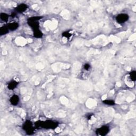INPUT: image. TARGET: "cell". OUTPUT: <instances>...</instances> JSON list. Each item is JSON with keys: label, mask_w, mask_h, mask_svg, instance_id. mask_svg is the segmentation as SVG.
Here are the masks:
<instances>
[{"label": "cell", "mask_w": 136, "mask_h": 136, "mask_svg": "<svg viewBox=\"0 0 136 136\" xmlns=\"http://www.w3.org/2000/svg\"><path fill=\"white\" fill-rule=\"evenodd\" d=\"M36 128L38 129L43 128L46 129H54L58 126L56 122L52 120H47L45 121H37L35 124Z\"/></svg>", "instance_id": "6da1fadb"}, {"label": "cell", "mask_w": 136, "mask_h": 136, "mask_svg": "<svg viewBox=\"0 0 136 136\" xmlns=\"http://www.w3.org/2000/svg\"><path fill=\"white\" fill-rule=\"evenodd\" d=\"M42 18V17H33L28 18L27 20V23L32 29L34 30L39 29V21Z\"/></svg>", "instance_id": "7a4b0ae2"}, {"label": "cell", "mask_w": 136, "mask_h": 136, "mask_svg": "<svg viewBox=\"0 0 136 136\" xmlns=\"http://www.w3.org/2000/svg\"><path fill=\"white\" fill-rule=\"evenodd\" d=\"M23 129L28 135H32L34 133L35 128L33 123L29 120H27L24 123Z\"/></svg>", "instance_id": "3957f363"}, {"label": "cell", "mask_w": 136, "mask_h": 136, "mask_svg": "<svg viewBox=\"0 0 136 136\" xmlns=\"http://www.w3.org/2000/svg\"><path fill=\"white\" fill-rule=\"evenodd\" d=\"M110 128L107 125H103L98 128L96 130V134L99 136H105L109 133Z\"/></svg>", "instance_id": "277c9868"}, {"label": "cell", "mask_w": 136, "mask_h": 136, "mask_svg": "<svg viewBox=\"0 0 136 136\" xmlns=\"http://www.w3.org/2000/svg\"><path fill=\"white\" fill-rule=\"evenodd\" d=\"M129 17L125 13H121L118 15L116 17V21L119 24H122L125 23L129 20Z\"/></svg>", "instance_id": "5b68a950"}, {"label": "cell", "mask_w": 136, "mask_h": 136, "mask_svg": "<svg viewBox=\"0 0 136 136\" xmlns=\"http://www.w3.org/2000/svg\"><path fill=\"white\" fill-rule=\"evenodd\" d=\"M28 9V5L25 3H21L19 4L15 8V10L17 12L22 13L26 11Z\"/></svg>", "instance_id": "8992f818"}, {"label": "cell", "mask_w": 136, "mask_h": 136, "mask_svg": "<svg viewBox=\"0 0 136 136\" xmlns=\"http://www.w3.org/2000/svg\"><path fill=\"white\" fill-rule=\"evenodd\" d=\"M19 100L20 99H19V96L17 95H14L10 97V102L12 105L16 106L19 104Z\"/></svg>", "instance_id": "52a82bcc"}, {"label": "cell", "mask_w": 136, "mask_h": 136, "mask_svg": "<svg viewBox=\"0 0 136 136\" xmlns=\"http://www.w3.org/2000/svg\"><path fill=\"white\" fill-rule=\"evenodd\" d=\"M6 26L9 28V30H11V31H15L17 30L19 26V24L17 22H13V23H9L7 24Z\"/></svg>", "instance_id": "ba28073f"}, {"label": "cell", "mask_w": 136, "mask_h": 136, "mask_svg": "<svg viewBox=\"0 0 136 136\" xmlns=\"http://www.w3.org/2000/svg\"><path fill=\"white\" fill-rule=\"evenodd\" d=\"M18 85V81H17L16 80H12L8 83V88L10 90H14L17 87Z\"/></svg>", "instance_id": "9c48e42d"}, {"label": "cell", "mask_w": 136, "mask_h": 136, "mask_svg": "<svg viewBox=\"0 0 136 136\" xmlns=\"http://www.w3.org/2000/svg\"><path fill=\"white\" fill-rule=\"evenodd\" d=\"M9 32V28L7 27V26H2L0 28V35L3 36L6 35Z\"/></svg>", "instance_id": "30bf717a"}, {"label": "cell", "mask_w": 136, "mask_h": 136, "mask_svg": "<svg viewBox=\"0 0 136 136\" xmlns=\"http://www.w3.org/2000/svg\"><path fill=\"white\" fill-rule=\"evenodd\" d=\"M33 32H34V36L36 38H40L43 37V33L41 32L40 30H39V29L34 30Z\"/></svg>", "instance_id": "8fae6325"}, {"label": "cell", "mask_w": 136, "mask_h": 136, "mask_svg": "<svg viewBox=\"0 0 136 136\" xmlns=\"http://www.w3.org/2000/svg\"><path fill=\"white\" fill-rule=\"evenodd\" d=\"M9 18V16L8 15H7L5 13H1L0 14V19H1V20L5 21V22H6L8 21Z\"/></svg>", "instance_id": "7c38bea8"}, {"label": "cell", "mask_w": 136, "mask_h": 136, "mask_svg": "<svg viewBox=\"0 0 136 136\" xmlns=\"http://www.w3.org/2000/svg\"><path fill=\"white\" fill-rule=\"evenodd\" d=\"M83 71L84 72H86V73L88 74V72H89L90 71V70L91 69V66L90 64L89 63H85L84 64V66L83 67Z\"/></svg>", "instance_id": "4fadbf2b"}, {"label": "cell", "mask_w": 136, "mask_h": 136, "mask_svg": "<svg viewBox=\"0 0 136 136\" xmlns=\"http://www.w3.org/2000/svg\"><path fill=\"white\" fill-rule=\"evenodd\" d=\"M130 81H134L136 80V72L135 71H133L130 72L129 76Z\"/></svg>", "instance_id": "5bb4252c"}, {"label": "cell", "mask_w": 136, "mask_h": 136, "mask_svg": "<svg viewBox=\"0 0 136 136\" xmlns=\"http://www.w3.org/2000/svg\"><path fill=\"white\" fill-rule=\"evenodd\" d=\"M103 103L104 104H106V105H115V102H114V101H113V100H110V99L104 100V101H103Z\"/></svg>", "instance_id": "9a60e30c"}, {"label": "cell", "mask_w": 136, "mask_h": 136, "mask_svg": "<svg viewBox=\"0 0 136 136\" xmlns=\"http://www.w3.org/2000/svg\"><path fill=\"white\" fill-rule=\"evenodd\" d=\"M72 36V34L70 33L69 32H64L62 33V36L63 37H65L67 39H69L70 37H71V36Z\"/></svg>", "instance_id": "2e32d148"}]
</instances>
